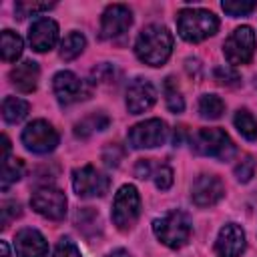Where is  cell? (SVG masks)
<instances>
[{"label": "cell", "instance_id": "1", "mask_svg": "<svg viewBox=\"0 0 257 257\" xmlns=\"http://www.w3.org/2000/svg\"><path fill=\"white\" fill-rule=\"evenodd\" d=\"M173 52V34L163 24H149L135 40V54L149 66H163Z\"/></svg>", "mask_w": 257, "mask_h": 257}, {"label": "cell", "instance_id": "2", "mask_svg": "<svg viewBox=\"0 0 257 257\" xmlns=\"http://www.w3.org/2000/svg\"><path fill=\"white\" fill-rule=\"evenodd\" d=\"M153 233L165 247L181 249L191 239L193 223L185 211L173 209V211H169V213H165L153 221Z\"/></svg>", "mask_w": 257, "mask_h": 257}, {"label": "cell", "instance_id": "3", "mask_svg": "<svg viewBox=\"0 0 257 257\" xmlns=\"http://www.w3.org/2000/svg\"><path fill=\"white\" fill-rule=\"evenodd\" d=\"M219 30V18L205 8H183L177 14V32L185 42H203Z\"/></svg>", "mask_w": 257, "mask_h": 257}, {"label": "cell", "instance_id": "4", "mask_svg": "<svg viewBox=\"0 0 257 257\" xmlns=\"http://www.w3.org/2000/svg\"><path fill=\"white\" fill-rule=\"evenodd\" d=\"M191 149L197 155L229 161L235 155V145L223 128H201L191 137Z\"/></svg>", "mask_w": 257, "mask_h": 257}, {"label": "cell", "instance_id": "5", "mask_svg": "<svg viewBox=\"0 0 257 257\" xmlns=\"http://www.w3.org/2000/svg\"><path fill=\"white\" fill-rule=\"evenodd\" d=\"M141 215V195L135 185H122L112 199V223L118 231H131Z\"/></svg>", "mask_w": 257, "mask_h": 257}, {"label": "cell", "instance_id": "6", "mask_svg": "<svg viewBox=\"0 0 257 257\" xmlns=\"http://www.w3.org/2000/svg\"><path fill=\"white\" fill-rule=\"evenodd\" d=\"M255 50H257V38L251 26L235 28L223 42V56L229 62V66H241L251 62Z\"/></svg>", "mask_w": 257, "mask_h": 257}, {"label": "cell", "instance_id": "7", "mask_svg": "<svg viewBox=\"0 0 257 257\" xmlns=\"http://www.w3.org/2000/svg\"><path fill=\"white\" fill-rule=\"evenodd\" d=\"M22 145L30 151V153H36V155H46V153H52L60 141L56 128L48 122V120H32L24 126L22 131Z\"/></svg>", "mask_w": 257, "mask_h": 257}, {"label": "cell", "instance_id": "8", "mask_svg": "<svg viewBox=\"0 0 257 257\" xmlns=\"http://www.w3.org/2000/svg\"><path fill=\"white\" fill-rule=\"evenodd\" d=\"M169 137L167 122L161 118H147L128 128L126 139L133 149H155L161 147Z\"/></svg>", "mask_w": 257, "mask_h": 257}, {"label": "cell", "instance_id": "9", "mask_svg": "<svg viewBox=\"0 0 257 257\" xmlns=\"http://www.w3.org/2000/svg\"><path fill=\"white\" fill-rule=\"evenodd\" d=\"M66 195L60 191V189H56V187H50V185H44V187H38L34 193H32V197H30V207L38 213V215H42V217H46V219H50V221H60V219H64V215H66Z\"/></svg>", "mask_w": 257, "mask_h": 257}, {"label": "cell", "instance_id": "10", "mask_svg": "<svg viewBox=\"0 0 257 257\" xmlns=\"http://www.w3.org/2000/svg\"><path fill=\"white\" fill-rule=\"evenodd\" d=\"M110 179L92 165H84L72 171V189L80 199L102 197L108 191Z\"/></svg>", "mask_w": 257, "mask_h": 257}, {"label": "cell", "instance_id": "11", "mask_svg": "<svg viewBox=\"0 0 257 257\" xmlns=\"http://www.w3.org/2000/svg\"><path fill=\"white\" fill-rule=\"evenodd\" d=\"M52 90H54L56 100L62 106H70V104L80 102V100H86L90 96V86L84 80H80L70 70H60V72L54 74V78H52Z\"/></svg>", "mask_w": 257, "mask_h": 257}, {"label": "cell", "instance_id": "12", "mask_svg": "<svg viewBox=\"0 0 257 257\" xmlns=\"http://www.w3.org/2000/svg\"><path fill=\"white\" fill-rule=\"evenodd\" d=\"M225 197V185L217 175L203 173L191 185V199L199 209L217 205Z\"/></svg>", "mask_w": 257, "mask_h": 257}, {"label": "cell", "instance_id": "13", "mask_svg": "<svg viewBox=\"0 0 257 257\" xmlns=\"http://www.w3.org/2000/svg\"><path fill=\"white\" fill-rule=\"evenodd\" d=\"M133 24V12L124 4H110L100 16V38L112 40L122 36Z\"/></svg>", "mask_w": 257, "mask_h": 257}, {"label": "cell", "instance_id": "14", "mask_svg": "<svg viewBox=\"0 0 257 257\" xmlns=\"http://www.w3.org/2000/svg\"><path fill=\"white\" fill-rule=\"evenodd\" d=\"M155 100H157V88L149 78L137 76L126 86L124 104H126V110L131 114H141V112L149 110L155 104Z\"/></svg>", "mask_w": 257, "mask_h": 257}, {"label": "cell", "instance_id": "15", "mask_svg": "<svg viewBox=\"0 0 257 257\" xmlns=\"http://www.w3.org/2000/svg\"><path fill=\"white\" fill-rule=\"evenodd\" d=\"M28 42L36 52H48L58 42V24L48 18H36L28 28Z\"/></svg>", "mask_w": 257, "mask_h": 257}, {"label": "cell", "instance_id": "16", "mask_svg": "<svg viewBox=\"0 0 257 257\" xmlns=\"http://www.w3.org/2000/svg\"><path fill=\"white\" fill-rule=\"evenodd\" d=\"M245 231L237 223H227L221 227L215 239V253L219 257H239L245 251Z\"/></svg>", "mask_w": 257, "mask_h": 257}, {"label": "cell", "instance_id": "17", "mask_svg": "<svg viewBox=\"0 0 257 257\" xmlns=\"http://www.w3.org/2000/svg\"><path fill=\"white\" fill-rule=\"evenodd\" d=\"M14 251L18 257H48V243L38 229L24 227L14 237Z\"/></svg>", "mask_w": 257, "mask_h": 257}, {"label": "cell", "instance_id": "18", "mask_svg": "<svg viewBox=\"0 0 257 257\" xmlns=\"http://www.w3.org/2000/svg\"><path fill=\"white\" fill-rule=\"evenodd\" d=\"M8 76H10L12 86H14L18 92L28 94V92L36 90V86H38L40 66H38V62H34V60H22V62H18L16 66H12V70H10Z\"/></svg>", "mask_w": 257, "mask_h": 257}, {"label": "cell", "instance_id": "19", "mask_svg": "<svg viewBox=\"0 0 257 257\" xmlns=\"http://www.w3.org/2000/svg\"><path fill=\"white\" fill-rule=\"evenodd\" d=\"M108 124H110L108 114H104L102 110L90 112V114H86L82 120H78V122L74 124V137H78V139H88L92 133L104 131Z\"/></svg>", "mask_w": 257, "mask_h": 257}, {"label": "cell", "instance_id": "20", "mask_svg": "<svg viewBox=\"0 0 257 257\" xmlns=\"http://www.w3.org/2000/svg\"><path fill=\"white\" fill-rule=\"evenodd\" d=\"M24 42L22 38L12 30H2L0 34V54L4 62H16L22 56Z\"/></svg>", "mask_w": 257, "mask_h": 257}, {"label": "cell", "instance_id": "21", "mask_svg": "<svg viewBox=\"0 0 257 257\" xmlns=\"http://www.w3.org/2000/svg\"><path fill=\"white\" fill-rule=\"evenodd\" d=\"M28 110H30V104H28V100H24V98L6 96V98L2 100V118H4L6 122H10V124H16V122L24 120L26 114H28Z\"/></svg>", "mask_w": 257, "mask_h": 257}, {"label": "cell", "instance_id": "22", "mask_svg": "<svg viewBox=\"0 0 257 257\" xmlns=\"http://www.w3.org/2000/svg\"><path fill=\"white\" fill-rule=\"evenodd\" d=\"M86 48V38L82 32H68L64 36V40L60 42V58L62 60H74L76 56L82 54V50Z\"/></svg>", "mask_w": 257, "mask_h": 257}, {"label": "cell", "instance_id": "23", "mask_svg": "<svg viewBox=\"0 0 257 257\" xmlns=\"http://www.w3.org/2000/svg\"><path fill=\"white\" fill-rule=\"evenodd\" d=\"M197 110H199V116H201V118L215 120V118H219V116L225 112V102H223V98L217 96V94H203V96L199 98Z\"/></svg>", "mask_w": 257, "mask_h": 257}, {"label": "cell", "instance_id": "24", "mask_svg": "<svg viewBox=\"0 0 257 257\" xmlns=\"http://www.w3.org/2000/svg\"><path fill=\"white\" fill-rule=\"evenodd\" d=\"M4 161H2V189L6 191L10 185H14L16 181H20L22 179V175H24V163H22V159H16V157H2Z\"/></svg>", "mask_w": 257, "mask_h": 257}, {"label": "cell", "instance_id": "25", "mask_svg": "<svg viewBox=\"0 0 257 257\" xmlns=\"http://www.w3.org/2000/svg\"><path fill=\"white\" fill-rule=\"evenodd\" d=\"M74 223H76V227L84 233V235H92V233H96V231H100V215H98V211H94L92 207H82V209H78L76 211V215H74Z\"/></svg>", "mask_w": 257, "mask_h": 257}, {"label": "cell", "instance_id": "26", "mask_svg": "<svg viewBox=\"0 0 257 257\" xmlns=\"http://www.w3.org/2000/svg\"><path fill=\"white\" fill-rule=\"evenodd\" d=\"M233 122L241 137H245L247 141H257V118L251 114L249 108H239L233 116Z\"/></svg>", "mask_w": 257, "mask_h": 257}, {"label": "cell", "instance_id": "27", "mask_svg": "<svg viewBox=\"0 0 257 257\" xmlns=\"http://www.w3.org/2000/svg\"><path fill=\"white\" fill-rule=\"evenodd\" d=\"M165 102H167V108H169L171 112H175V114L183 112V108H185L183 94L179 92V88H177L173 76H169V78L165 80Z\"/></svg>", "mask_w": 257, "mask_h": 257}, {"label": "cell", "instance_id": "28", "mask_svg": "<svg viewBox=\"0 0 257 257\" xmlns=\"http://www.w3.org/2000/svg\"><path fill=\"white\" fill-rule=\"evenodd\" d=\"M221 8H223L229 16L237 18V16H247V14H251V12L257 8V2H255V0H223V2H221Z\"/></svg>", "mask_w": 257, "mask_h": 257}, {"label": "cell", "instance_id": "29", "mask_svg": "<svg viewBox=\"0 0 257 257\" xmlns=\"http://www.w3.org/2000/svg\"><path fill=\"white\" fill-rule=\"evenodd\" d=\"M54 8L52 2H16L14 10H16V16L22 20L26 16H32V14H38V12H44V10H50Z\"/></svg>", "mask_w": 257, "mask_h": 257}, {"label": "cell", "instance_id": "30", "mask_svg": "<svg viewBox=\"0 0 257 257\" xmlns=\"http://www.w3.org/2000/svg\"><path fill=\"white\" fill-rule=\"evenodd\" d=\"M213 78L221 86H237L241 82V76H239V72L233 66H217L213 70Z\"/></svg>", "mask_w": 257, "mask_h": 257}, {"label": "cell", "instance_id": "31", "mask_svg": "<svg viewBox=\"0 0 257 257\" xmlns=\"http://www.w3.org/2000/svg\"><path fill=\"white\" fill-rule=\"evenodd\" d=\"M255 159L251 155H245L237 165H235V177L239 183H249L255 175Z\"/></svg>", "mask_w": 257, "mask_h": 257}, {"label": "cell", "instance_id": "32", "mask_svg": "<svg viewBox=\"0 0 257 257\" xmlns=\"http://www.w3.org/2000/svg\"><path fill=\"white\" fill-rule=\"evenodd\" d=\"M153 181H155L157 189H161V191L171 189V185H173V169L169 165H157V169L153 173Z\"/></svg>", "mask_w": 257, "mask_h": 257}, {"label": "cell", "instance_id": "33", "mask_svg": "<svg viewBox=\"0 0 257 257\" xmlns=\"http://www.w3.org/2000/svg\"><path fill=\"white\" fill-rule=\"evenodd\" d=\"M52 257H82V255H80V249L76 247V243L72 239L62 237L56 243V247L52 251Z\"/></svg>", "mask_w": 257, "mask_h": 257}, {"label": "cell", "instance_id": "34", "mask_svg": "<svg viewBox=\"0 0 257 257\" xmlns=\"http://www.w3.org/2000/svg\"><path fill=\"white\" fill-rule=\"evenodd\" d=\"M122 157H124V149L120 145H116V143H108L104 147V151H102V161L108 167H118Z\"/></svg>", "mask_w": 257, "mask_h": 257}, {"label": "cell", "instance_id": "35", "mask_svg": "<svg viewBox=\"0 0 257 257\" xmlns=\"http://www.w3.org/2000/svg\"><path fill=\"white\" fill-rule=\"evenodd\" d=\"M20 213H22V209H20V203H18V201H2V209H0V215H2V229H6L12 219L20 217Z\"/></svg>", "mask_w": 257, "mask_h": 257}, {"label": "cell", "instance_id": "36", "mask_svg": "<svg viewBox=\"0 0 257 257\" xmlns=\"http://www.w3.org/2000/svg\"><path fill=\"white\" fill-rule=\"evenodd\" d=\"M114 74H116V68L108 62H102L92 70L94 82H114Z\"/></svg>", "mask_w": 257, "mask_h": 257}, {"label": "cell", "instance_id": "37", "mask_svg": "<svg viewBox=\"0 0 257 257\" xmlns=\"http://www.w3.org/2000/svg\"><path fill=\"white\" fill-rule=\"evenodd\" d=\"M157 165H153V159H139L135 165V177L139 179H153Z\"/></svg>", "mask_w": 257, "mask_h": 257}, {"label": "cell", "instance_id": "38", "mask_svg": "<svg viewBox=\"0 0 257 257\" xmlns=\"http://www.w3.org/2000/svg\"><path fill=\"white\" fill-rule=\"evenodd\" d=\"M104 257H133L126 249H114V251H110V253H106Z\"/></svg>", "mask_w": 257, "mask_h": 257}, {"label": "cell", "instance_id": "39", "mask_svg": "<svg viewBox=\"0 0 257 257\" xmlns=\"http://www.w3.org/2000/svg\"><path fill=\"white\" fill-rule=\"evenodd\" d=\"M0 249H2V257H10V249L6 241H0Z\"/></svg>", "mask_w": 257, "mask_h": 257}]
</instances>
